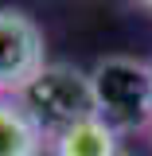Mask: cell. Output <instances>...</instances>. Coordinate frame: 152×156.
<instances>
[{
  "mask_svg": "<svg viewBox=\"0 0 152 156\" xmlns=\"http://www.w3.org/2000/svg\"><path fill=\"white\" fill-rule=\"evenodd\" d=\"M97 117L113 129H144L152 125V66L129 55H109L90 70Z\"/></svg>",
  "mask_w": 152,
  "mask_h": 156,
  "instance_id": "6da1fadb",
  "label": "cell"
},
{
  "mask_svg": "<svg viewBox=\"0 0 152 156\" xmlns=\"http://www.w3.org/2000/svg\"><path fill=\"white\" fill-rule=\"evenodd\" d=\"M19 105L31 113V121L43 129V136L97 113L90 74H82L70 62H47L35 74V82L19 94Z\"/></svg>",
  "mask_w": 152,
  "mask_h": 156,
  "instance_id": "7a4b0ae2",
  "label": "cell"
},
{
  "mask_svg": "<svg viewBox=\"0 0 152 156\" xmlns=\"http://www.w3.org/2000/svg\"><path fill=\"white\" fill-rule=\"evenodd\" d=\"M47 66L43 31L27 12L0 8V94H23Z\"/></svg>",
  "mask_w": 152,
  "mask_h": 156,
  "instance_id": "3957f363",
  "label": "cell"
},
{
  "mask_svg": "<svg viewBox=\"0 0 152 156\" xmlns=\"http://www.w3.org/2000/svg\"><path fill=\"white\" fill-rule=\"evenodd\" d=\"M47 144H51V156H117L121 152L117 148V133L97 113L51 133Z\"/></svg>",
  "mask_w": 152,
  "mask_h": 156,
  "instance_id": "277c9868",
  "label": "cell"
},
{
  "mask_svg": "<svg viewBox=\"0 0 152 156\" xmlns=\"http://www.w3.org/2000/svg\"><path fill=\"white\" fill-rule=\"evenodd\" d=\"M47 136L19 101L0 98V156H39Z\"/></svg>",
  "mask_w": 152,
  "mask_h": 156,
  "instance_id": "5b68a950",
  "label": "cell"
},
{
  "mask_svg": "<svg viewBox=\"0 0 152 156\" xmlns=\"http://www.w3.org/2000/svg\"><path fill=\"white\" fill-rule=\"evenodd\" d=\"M140 4H148V8H152V0H140Z\"/></svg>",
  "mask_w": 152,
  "mask_h": 156,
  "instance_id": "8992f818",
  "label": "cell"
},
{
  "mask_svg": "<svg viewBox=\"0 0 152 156\" xmlns=\"http://www.w3.org/2000/svg\"><path fill=\"white\" fill-rule=\"evenodd\" d=\"M117 156H129V152H117Z\"/></svg>",
  "mask_w": 152,
  "mask_h": 156,
  "instance_id": "52a82bcc",
  "label": "cell"
},
{
  "mask_svg": "<svg viewBox=\"0 0 152 156\" xmlns=\"http://www.w3.org/2000/svg\"><path fill=\"white\" fill-rule=\"evenodd\" d=\"M148 129H152V125H148Z\"/></svg>",
  "mask_w": 152,
  "mask_h": 156,
  "instance_id": "ba28073f",
  "label": "cell"
}]
</instances>
